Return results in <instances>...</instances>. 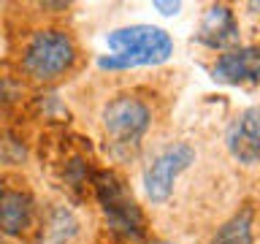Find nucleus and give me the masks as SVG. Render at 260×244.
I'll return each instance as SVG.
<instances>
[{
	"instance_id": "obj_10",
	"label": "nucleus",
	"mask_w": 260,
	"mask_h": 244,
	"mask_svg": "<svg viewBox=\"0 0 260 244\" xmlns=\"http://www.w3.org/2000/svg\"><path fill=\"white\" fill-rule=\"evenodd\" d=\"M36 228H38L36 233L38 244H71L73 236L79 233V220L68 206L54 203V206H49L46 215L38 217Z\"/></svg>"
},
{
	"instance_id": "obj_7",
	"label": "nucleus",
	"mask_w": 260,
	"mask_h": 244,
	"mask_svg": "<svg viewBox=\"0 0 260 244\" xmlns=\"http://www.w3.org/2000/svg\"><path fill=\"white\" fill-rule=\"evenodd\" d=\"M225 149L241 166L260 163V106H247L228 122Z\"/></svg>"
},
{
	"instance_id": "obj_11",
	"label": "nucleus",
	"mask_w": 260,
	"mask_h": 244,
	"mask_svg": "<svg viewBox=\"0 0 260 244\" xmlns=\"http://www.w3.org/2000/svg\"><path fill=\"white\" fill-rule=\"evenodd\" d=\"M206 244H255V209H236L225 223H219Z\"/></svg>"
},
{
	"instance_id": "obj_8",
	"label": "nucleus",
	"mask_w": 260,
	"mask_h": 244,
	"mask_svg": "<svg viewBox=\"0 0 260 244\" xmlns=\"http://www.w3.org/2000/svg\"><path fill=\"white\" fill-rule=\"evenodd\" d=\"M211 79L219 84H252L260 81V46H233L211 65Z\"/></svg>"
},
{
	"instance_id": "obj_13",
	"label": "nucleus",
	"mask_w": 260,
	"mask_h": 244,
	"mask_svg": "<svg viewBox=\"0 0 260 244\" xmlns=\"http://www.w3.org/2000/svg\"><path fill=\"white\" fill-rule=\"evenodd\" d=\"M152 6L157 8L160 14H166V16H174V14H179V8H182V3H166V0H154Z\"/></svg>"
},
{
	"instance_id": "obj_12",
	"label": "nucleus",
	"mask_w": 260,
	"mask_h": 244,
	"mask_svg": "<svg viewBox=\"0 0 260 244\" xmlns=\"http://www.w3.org/2000/svg\"><path fill=\"white\" fill-rule=\"evenodd\" d=\"M8 103H11V89H8V79L0 73V114L8 109Z\"/></svg>"
},
{
	"instance_id": "obj_14",
	"label": "nucleus",
	"mask_w": 260,
	"mask_h": 244,
	"mask_svg": "<svg viewBox=\"0 0 260 244\" xmlns=\"http://www.w3.org/2000/svg\"><path fill=\"white\" fill-rule=\"evenodd\" d=\"M0 244H14V239H8V236L0 233Z\"/></svg>"
},
{
	"instance_id": "obj_15",
	"label": "nucleus",
	"mask_w": 260,
	"mask_h": 244,
	"mask_svg": "<svg viewBox=\"0 0 260 244\" xmlns=\"http://www.w3.org/2000/svg\"><path fill=\"white\" fill-rule=\"evenodd\" d=\"M149 244H174V241H166V239H157V241H149Z\"/></svg>"
},
{
	"instance_id": "obj_5",
	"label": "nucleus",
	"mask_w": 260,
	"mask_h": 244,
	"mask_svg": "<svg viewBox=\"0 0 260 244\" xmlns=\"http://www.w3.org/2000/svg\"><path fill=\"white\" fill-rule=\"evenodd\" d=\"M195 160H198V152L190 141H171L160 146L141 171L144 198L152 206H166L174 198V190L182 174H187L195 166Z\"/></svg>"
},
{
	"instance_id": "obj_2",
	"label": "nucleus",
	"mask_w": 260,
	"mask_h": 244,
	"mask_svg": "<svg viewBox=\"0 0 260 244\" xmlns=\"http://www.w3.org/2000/svg\"><path fill=\"white\" fill-rule=\"evenodd\" d=\"M109 54L98 57L101 71H130L162 65L174 54V38L154 24H127L106 36Z\"/></svg>"
},
{
	"instance_id": "obj_3",
	"label": "nucleus",
	"mask_w": 260,
	"mask_h": 244,
	"mask_svg": "<svg viewBox=\"0 0 260 244\" xmlns=\"http://www.w3.org/2000/svg\"><path fill=\"white\" fill-rule=\"evenodd\" d=\"M79 63V44L73 33L65 27L49 24V27L32 30L22 44L19 68L36 84H54L65 79Z\"/></svg>"
},
{
	"instance_id": "obj_6",
	"label": "nucleus",
	"mask_w": 260,
	"mask_h": 244,
	"mask_svg": "<svg viewBox=\"0 0 260 244\" xmlns=\"http://www.w3.org/2000/svg\"><path fill=\"white\" fill-rule=\"evenodd\" d=\"M38 201L24 182L0 185V233L8 239L30 236L38 225Z\"/></svg>"
},
{
	"instance_id": "obj_16",
	"label": "nucleus",
	"mask_w": 260,
	"mask_h": 244,
	"mask_svg": "<svg viewBox=\"0 0 260 244\" xmlns=\"http://www.w3.org/2000/svg\"><path fill=\"white\" fill-rule=\"evenodd\" d=\"M249 8H255V11H260V3H249Z\"/></svg>"
},
{
	"instance_id": "obj_1",
	"label": "nucleus",
	"mask_w": 260,
	"mask_h": 244,
	"mask_svg": "<svg viewBox=\"0 0 260 244\" xmlns=\"http://www.w3.org/2000/svg\"><path fill=\"white\" fill-rule=\"evenodd\" d=\"M154 125V109L138 93H117L101 109V133L114 160H133Z\"/></svg>"
},
{
	"instance_id": "obj_4",
	"label": "nucleus",
	"mask_w": 260,
	"mask_h": 244,
	"mask_svg": "<svg viewBox=\"0 0 260 244\" xmlns=\"http://www.w3.org/2000/svg\"><path fill=\"white\" fill-rule=\"evenodd\" d=\"M92 193L101 206L103 223L111 233H117L125 241H144L146 239V215L127 190V182L117 171L103 168L92 174Z\"/></svg>"
},
{
	"instance_id": "obj_9",
	"label": "nucleus",
	"mask_w": 260,
	"mask_h": 244,
	"mask_svg": "<svg viewBox=\"0 0 260 244\" xmlns=\"http://www.w3.org/2000/svg\"><path fill=\"white\" fill-rule=\"evenodd\" d=\"M239 36H241V27H239V19H236L233 8L231 6H209V11L203 14L201 19V27L195 33L198 44L209 46V49H219V52H228L239 44Z\"/></svg>"
}]
</instances>
